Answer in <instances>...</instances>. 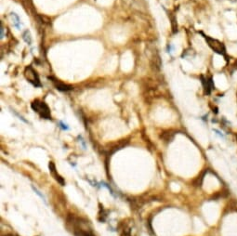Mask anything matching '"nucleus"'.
Masks as SVG:
<instances>
[{
    "instance_id": "6",
    "label": "nucleus",
    "mask_w": 237,
    "mask_h": 236,
    "mask_svg": "<svg viewBox=\"0 0 237 236\" xmlns=\"http://www.w3.org/2000/svg\"><path fill=\"white\" fill-rule=\"evenodd\" d=\"M10 16L12 17V20H13V25L17 28V29H19L20 30V18H19V16L16 14V13H11L10 14Z\"/></svg>"
},
{
    "instance_id": "5",
    "label": "nucleus",
    "mask_w": 237,
    "mask_h": 236,
    "mask_svg": "<svg viewBox=\"0 0 237 236\" xmlns=\"http://www.w3.org/2000/svg\"><path fill=\"white\" fill-rule=\"evenodd\" d=\"M48 168H49V173L51 174V176L54 178V179L56 180V181L58 183H60L61 186H64L65 184V181L63 180V178H62L59 173H58L57 169H56V167H55V164L53 162H49L48 164Z\"/></svg>"
},
{
    "instance_id": "12",
    "label": "nucleus",
    "mask_w": 237,
    "mask_h": 236,
    "mask_svg": "<svg viewBox=\"0 0 237 236\" xmlns=\"http://www.w3.org/2000/svg\"><path fill=\"white\" fill-rule=\"evenodd\" d=\"M236 140H237V135H236Z\"/></svg>"
},
{
    "instance_id": "10",
    "label": "nucleus",
    "mask_w": 237,
    "mask_h": 236,
    "mask_svg": "<svg viewBox=\"0 0 237 236\" xmlns=\"http://www.w3.org/2000/svg\"><path fill=\"white\" fill-rule=\"evenodd\" d=\"M4 38V27L3 25H1V39Z\"/></svg>"
},
{
    "instance_id": "9",
    "label": "nucleus",
    "mask_w": 237,
    "mask_h": 236,
    "mask_svg": "<svg viewBox=\"0 0 237 236\" xmlns=\"http://www.w3.org/2000/svg\"><path fill=\"white\" fill-rule=\"evenodd\" d=\"M33 189H34V191H35V192H36V194H38V195H39V196H40L41 198H42V199H43L44 201H45V197H44V196L42 195V194H41V193H40V192H39L38 191H37V190H36V189H35V188L34 187V186H33Z\"/></svg>"
},
{
    "instance_id": "1",
    "label": "nucleus",
    "mask_w": 237,
    "mask_h": 236,
    "mask_svg": "<svg viewBox=\"0 0 237 236\" xmlns=\"http://www.w3.org/2000/svg\"><path fill=\"white\" fill-rule=\"evenodd\" d=\"M67 225L72 230L74 236H95L92 231L83 227L82 219L79 218L74 216L67 218Z\"/></svg>"
},
{
    "instance_id": "3",
    "label": "nucleus",
    "mask_w": 237,
    "mask_h": 236,
    "mask_svg": "<svg viewBox=\"0 0 237 236\" xmlns=\"http://www.w3.org/2000/svg\"><path fill=\"white\" fill-rule=\"evenodd\" d=\"M205 39L207 42V44H208L209 47L213 49L215 52L219 53V54H220V55H225L226 48H225V47H224V45L220 42V41L212 38V37H210L208 35H205Z\"/></svg>"
},
{
    "instance_id": "8",
    "label": "nucleus",
    "mask_w": 237,
    "mask_h": 236,
    "mask_svg": "<svg viewBox=\"0 0 237 236\" xmlns=\"http://www.w3.org/2000/svg\"><path fill=\"white\" fill-rule=\"evenodd\" d=\"M60 125H61V127L63 130H69V127H67V125H66V124L62 123V122H60Z\"/></svg>"
},
{
    "instance_id": "4",
    "label": "nucleus",
    "mask_w": 237,
    "mask_h": 236,
    "mask_svg": "<svg viewBox=\"0 0 237 236\" xmlns=\"http://www.w3.org/2000/svg\"><path fill=\"white\" fill-rule=\"evenodd\" d=\"M24 75H25L26 79L35 86H41V83L39 80L38 74L36 73V72L32 67H27L25 69V71H24Z\"/></svg>"
},
{
    "instance_id": "7",
    "label": "nucleus",
    "mask_w": 237,
    "mask_h": 236,
    "mask_svg": "<svg viewBox=\"0 0 237 236\" xmlns=\"http://www.w3.org/2000/svg\"><path fill=\"white\" fill-rule=\"evenodd\" d=\"M22 38L23 40L25 41V42L30 46L32 44V36H31V34H30V32H29L28 30H25L23 32V34H22Z\"/></svg>"
},
{
    "instance_id": "2",
    "label": "nucleus",
    "mask_w": 237,
    "mask_h": 236,
    "mask_svg": "<svg viewBox=\"0 0 237 236\" xmlns=\"http://www.w3.org/2000/svg\"><path fill=\"white\" fill-rule=\"evenodd\" d=\"M32 109L34 110L35 113H37L42 118L44 119H51V114H50V110H49L48 106L46 104V102L41 101L39 100H35L32 102Z\"/></svg>"
},
{
    "instance_id": "11",
    "label": "nucleus",
    "mask_w": 237,
    "mask_h": 236,
    "mask_svg": "<svg viewBox=\"0 0 237 236\" xmlns=\"http://www.w3.org/2000/svg\"><path fill=\"white\" fill-rule=\"evenodd\" d=\"M122 236H131V235H130V233H125Z\"/></svg>"
}]
</instances>
